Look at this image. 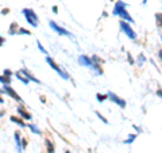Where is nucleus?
<instances>
[{"label": "nucleus", "instance_id": "1", "mask_svg": "<svg viewBox=\"0 0 162 153\" xmlns=\"http://www.w3.org/2000/svg\"><path fill=\"white\" fill-rule=\"evenodd\" d=\"M23 12H24V16L27 18V22H30V24H33V26H38V16L33 10L26 8Z\"/></svg>", "mask_w": 162, "mask_h": 153}, {"label": "nucleus", "instance_id": "2", "mask_svg": "<svg viewBox=\"0 0 162 153\" xmlns=\"http://www.w3.org/2000/svg\"><path fill=\"white\" fill-rule=\"evenodd\" d=\"M114 12H115V14H118V15H122L123 18L127 19L128 22H131V20H132L131 16L128 15L127 11H126V8H124V4H123V3H120V1H119L118 4H116V7H115V11H114Z\"/></svg>", "mask_w": 162, "mask_h": 153}, {"label": "nucleus", "instance_id": "3", "mask_svg": "<svg viewBox=\"0 0 162 153\" xmlns=\"http://www.w3.org/2000/svg\"><path fill=\"white\" fill-rule=\"evenodd\" d=\"M122 29L124 30V33L127 34L130 38H135V34H134V31H132V29L130 26H128L127 23H124V22H122Z\"/></svg>", "mask_w": 162, "mask_h": 153}, {"label": "nucleus", "instance_id": "4", "mask_svg": "<svg viewBox=\"0 0 162 153\" xmlns=\"http://www.w3.org/2000/svg\"><path fill=\"white\" fill-rule=\"evenodd\" d=\"M46 60H47V63L50 64V65H52V68H53V69H56V71H57L58 73H61V75H62V77H64V79H66V77H68V76H66V75H65V73H64V72H61V69H60V68L57 67V64L54 63V61H53L52 58H49V57H47V58H46Z\"/></svg>", "mask_w": 162, "mask_h": 153}, {"label": "nucleus", "instance_id": "5", "mask_svg": "<svg viewBox=\"0 0 162 153\" xmlns=\"http://www.w3.org/2000/svg\"><path fill=\"white\" fill-rule=\"evenodd\" d=\"M50 26L53 27V29H54V30H56V31L57 33H60V34H65V35H69V33L66 31V30H64V29H61V27H58L57 24H56V23L54 22H52L50 23Z\"/></svg>", "mask_w": 162, "mask_h": 153}, {"label": "nucleus", "instance_id": "6", "mask_svg": "<svg viewBox=\"0 0 162 153\" xmlns=\"http://www.w3.org/2000/svg\"><path fill=\"white\" fill-rule=\"evenodd\" d=\"M5 91H7V94H9L11 96H12L14 99H16V100H20V98H19V95L18 94H15L12 91V88H9V87H5Z\"/></svg>", "mask_w": 162, "mask_h": 153}, {"label": "nucleus", "instance_id": "7", "mask_svg": "<svg viewBox=\"0 0 162 153\" xmlns=\"http://www.w3.org/2000/svg\"><path fill=\"white\" fill-rule=\"evenodd\" d=\"M110 96H111V99L115 100V102H118L120 106H126V103H124L123 100H119V99H118V96H115V95H112V94H110Z\"/></svg>", "mask_w": 162, "mask_h": 153}, {"label": "nucleus", "instance_id": "8", "mask_svg": "<svg viewBox=\"0 0 162 153\" xmlns=\"http://www.w3.org/2000/svg\"><path fill=\"white\" fill-rule=\"evenodd\" d=\"M19 113H20V114H22V115H23V117H24V118H27V119H30V114H27V113H24V111H23V110H22V108H19Z\"/></svg>", "mask_w": 162, "mask_h": 153}, {"label": "nucleus", "instance_id": "9", "mask_svg": "<svg viewBox=\"0 0 162 153\" xmlns=\"http://www.w3.org/2000/svg\"><path fill=\"white\" fill-rule=\"evenodd\" d=\"M155 18H157V20H159V24L162 26V14H158V15H155Z\"/></svg>", "mask_w": 162, "mask_h": 153}, {"label": "nucleus", "instance_id": "10", "mask_svg": "<svg viewBox=\"0 0 162 153\" xmlns=\"http://www.w3.org/2000/svg\"><path fill=\"white\" fill-rule=\"evenodd\" d=\"M159 57H161V60H162V50L159 52Z\"/></svg>", "mask_w": 162, "mask_h": 153}, {"label": "nucleus", "instance_id": "11", "mask_svg": "<svg viewBox=\"0 0 162 153\" xmlns=\"http://www.w3.org/2000/svg\"><path fill=\"white\" fill-rule=\"evenodd\" d=\"M158 95H161L162 96V91H158Z\"/></svg>", "mask_w": 162, "mask_h": 153}]
</instances>
